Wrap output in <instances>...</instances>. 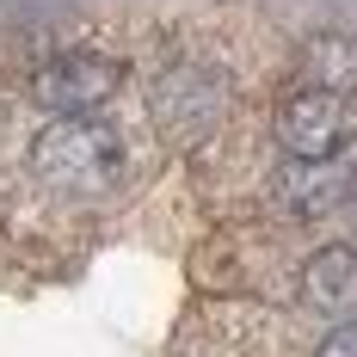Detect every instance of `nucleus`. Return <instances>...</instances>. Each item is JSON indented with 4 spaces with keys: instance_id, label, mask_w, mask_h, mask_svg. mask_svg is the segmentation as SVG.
<instances>
[{
    "instance_id": "nucleus-1",
    "label": "nucleus",
    "mask_w": 357,
    "mask_h": 357,
    "mask_svg": "<svg viewBox=\"0 0 357 357\" xmlns=\"http://www.w3.org/2000/svg\"><path fill=\"white\" fill-rule=\"evenodd\" d=\"M130 167V154L117 142V130L99 117H56L31 142V173L62 191V197H105Z\"/></svg>"
},
{
    "instance_id": "nucleus-2",
    "label": "nucleus",
    "mask_w": 357,
    "mask_h": 357,
    "mask_svg": "<svg viewBox=\"0 0 357 357\" xmlns=\"http://www.w3.org/2000/svg\"><path fill=\"white\" fill-rule=\"evenodd\" d=\"M234 105V80L215 62H167L148 86V111L167 142H204Z\"/></svg>"
},
{
    "instance_id": "nucleus-3",
    "label": "nucleus",
    "mask_w": 357,
    "mask_h": 357,
    "mask_svg": "<svg viewBox=\"0 0 357 357\" xmlns=\"http://www.w3.org/2000/svg\"><path fill=\"white\" fill-rule=\"evenodd\" d=\"M278 142L289 148V160H339L357 142V93L296 86L278 105Z\"/></svg>"
},
{
    "instance_id": "nucleus-4",
    "label": "nucleus",
    "mask_w": 357,
    "mask_h": 357,
    "mask_svg": "<svg viewBox=\"0 0 357 357\" xmlns=\"http://www.w3.org/2000/svg\"><path fill=\"white\" fill-rule=\"evenodd\" d=\"M123 86V62L117 56H99V50H62L50 56L31 80V99L56 117H93L99 105L117 99Z\"/></svg>"
},
{
    "instance_id": "nucleus-5",
    "label": "nucleus",
    "mask_w": 357,
    "mask_h": 357,
    "mask_svg": "<svg viewBox=\"0 0 357 357\" xmlns=\"http://www.w3.org/2000/svg\"><path fill=\"white\" fill-rule=\"evenodd\" d=\"M296 296H302V308H308V314L351 321V314H357V247H345V241L321 247L308 265H302Z\"/></svg>"
},
{
    "instance_id": "nucleus-6",
    "label": "nucleus",
    "mask_w": 357,
    "mask_h": 357,
    "mask_svg": "<svg viewBox=\"0 0 357 357\" xmlns=\"http://www.w3.org/2000/svg\"><path fill=\"white\" fill-rule=\"evenodd\" d=\"M345 191H351V173L333 167V160H296L278 173V210L296 215V222H314L326 210H345Z\"/></svg>"
},
{
    "instance_id": "nucleus-7",
    "label": "nucleus",
    "mask_w": 357,
    "mask_h": 357,
    "mask_svg": "<svg viewBox=\"0 0 357 357\" xmlns=\"http://www.w3.org/2000/svg\"><path fill=\"white\" fill-rule=\"evenodd\" d=\"M296 80H302V86L357 93V37L351 31H314L296 50Z\"/></svg>"
},
{
    "instance_id": "nucleus-8",
    "label": "nucleus",
    "mask_w": 357,
    "mask_h": 357,
    "mask_svg": "<svg viewBox=\"0 0 357 357\" xmlns=\"http://www.w3.org/2000/svg\"><path fill=\"white\" fill-rule=\"evenodd\" d=\"M314 357H357V314L333 326V333L321 339V351H314Z\"/></svg>"
},
{
    "instance_id": "nucleus-9",
    "label": "nucleus",
    "mask_w": 357,
    "mask_h": 357,
    "mask_svg": "<svg viewBox=\"0 0 357 357\" xmlns=\"http://www.w3.org/2000/svg\"><path fill=\"white\" fill-rule=\"evenodd\" d=\"M345 204H357V173H351V191H345Z\"/></svg>"
}]
</instances>
